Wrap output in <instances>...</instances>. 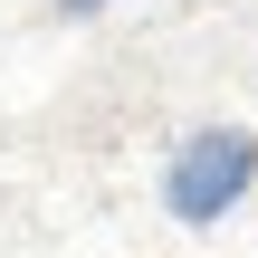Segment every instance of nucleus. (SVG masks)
<instances>
[{"label":"nucleus","instance_id":"obj_1","mask_svg":"<svg viewBox=\"0 0 258 258\" xmlns=\"http://www.w3.org/2000/svg\"><path fill=\"white\" fill-rule=\"evenodd\" d=\"M249 191H258V134L249 124H191L163 153V211L182 230H220Z\"/></svg>","mask_w":258,"mask_h":258},{"label":"nucleus","instance_id":"obj_2","mask_svg":"<svg viewBox=\"0 0 258 258\" xmlns=\"http://www.w3.org/2000/svg\"><path fill=\"white\" fill-rule=\"evenodd\" d=\"M96 10H105V0H57V19H96Z\"/></svg>","mask_w":258,"mask_h":258}]
</instances>
